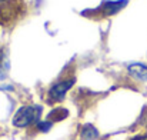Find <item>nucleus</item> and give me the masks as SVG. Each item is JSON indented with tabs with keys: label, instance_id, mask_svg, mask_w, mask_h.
Masks as SVG:
<instances>
[{
	"label": "nucleus",
	"instance_id": "4",
	"mask_svg": "<svg viewBox=\"0 0 147 140\" xmlns=\"http://www.w3.org/2000/svg\"><path fill=\"white\" fill-rule=\"evenodd\" d=\"M82 139L83 140H94L98 137V132L97 129L93 124H86L82 127Z\"/></svg>",
	"mask_w": 147,
	"mask_h": 140
},
{
	"label": "nucleus",
	"instance_id": "7",
	"mask_svg": "<svg viewBox=\"0 0 147 140\" xmlns=\"http://www.w3.org/2000/svg\"><path fill=\"white\" fill-rule=\"evenodd\" d=\"M37 127L40 132H49L51 129V122H37Z\"/></svg>",
	"mask_w": 147,
	"mask_h": 140
},
{
	"label": "nucleus",
	"instance_id": "8",
	"mask_svg": "<svg viewBox=\"0 0 147 140\" xmlns=\"http://www.w3.org/2000/svg\"><path fill=\"white\" fill-rule=\"evenodd\" d=\"M131 140H147V136H139V137H134Z\"/></svg>",
	"mask_w": 147,
	"mask_h": 140
},
{
	"label": "nucleus",
	"instance_id": "6",
	"mask_svg": "<svg viewBox=\"0 0 147 140\" xmlns=\"http://www.w3.org/2000/svg\"><path fill=\"white\" fill-rule=\"evenodd\" d=\"M7 69H9L7 60H6L4 54L0 51V80L6 77V74H7Z\"/></svg>",
	"mask_w": 147,
	"mask_h": 140
},
{
	"label": "nucleus",
	"instance_id": "3",
	"mask_svg": "<svg viewBox=\"0 0 147 140\" xmlns=\"http://www.w3.org/2000/svg\"><path fill=\"white\" fill-rule=\"evenodd\" d=\"M129 73L139 79V80H143V82H147V66L142 64V63H131L129 67H127Z\"/></svg>",
	"mask_w": 147,
	"mask_h": 140
},
{
	"label": "nucleus",
	"instance_id": "5",
	"mask_svg": "<svg viewBox=\"0 0 147 140\" xmlns=\"http://www.w3.org/2000/svg\"><path fill=\"white\" fill-rule=\"evenodd\" d=\"M67 110L66 109H56V110H53L51 113L49 114V117L51 120H61V119H64V117H67Z\"/></svg>",
	"mask_w": 147,
	"mask_h": 140
},
{
	"label": "nucleus",
	"instance_id": "2",
	"mask_svg": "<svg viewBox=\"0 0 147 140\" xmlns=\"http://www.w3.org/2000/svg\"><path fill=\"white\" fill-rule=\"evenodd\" d=\"M74 85V79H67V80H63V82H59L56 85L51 86V89L49 90V96L53 101H59V100H63L66 93L71 89V86Z\"/></svg>",
	"mask_w": 147,
	"mask_h": 140
},
{
	"label": "nucleus",
	"instance_id": "1",
	"mask_svg": "<svg viewBox=\"0 0 147 140\" xmlns=\"http://www.w3.org/2000/svg\"><path fill=\"white\" fill-rule=\"evenodd\" d=\"M40 113H42L40 106H23L16 112V114L13 117V124L16 127H20V129L27 127L39 120Z\"/></svg>",
	"mask_w": 147,
	"mask_h": 140
}]
</instances>
